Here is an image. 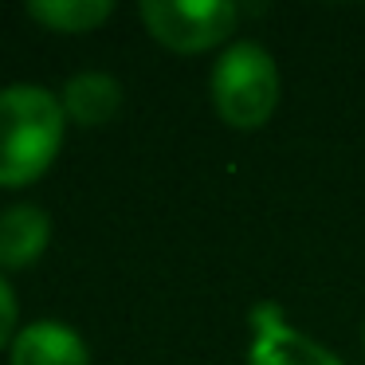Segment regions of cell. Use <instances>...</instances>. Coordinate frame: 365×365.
Instances as JSON below:
<instances>
[{"instance_id": "obj_1", "label": "cell", "mask_w": 365, "mask_h": 365, "mask_svg": "<svg viewBox=\"0 0 365 365\" xmlns=\"http://www.w3.org/2000/svg\"><path fill=\"white\" fill-rule=\"evenodd\" d=\"M63 103L48 87L16 83L0 91V185H28L63 145Z\"/></svg>"}, {"instance_id": "obj_2", "label": "cell", "mask_w": 365, "mask_h": 365, "mask_svg": "<svg viewBox=\"0 0 365 365\" xmlns=\"http://www.w3.org/2000/svg\"><path fill=\"white\" fill-rule=\"evenodd\" d=\"M212 103L228 126L259 130L279 103V67L267 48L240 40L216 59L212 71Z\"/></svg>"}, {"instance_id": "obj_6", "label": "cell", "mask_w": 365, "mask_h": 365, "mask_svg": "<svg viewBox=\"0 0 365 365\" xmlns=\"http://www.w3.org/2000/svg\"><path fill=\"white\" fill-rule=\"evenodd\" d=\"M51 240V220L36 205H12L0 212V267H28Z\"/></svg>"}, {"instance_id": "obj_5", "label": "cell", "mask_w": 365, "mask_h": 365, "mask_svg": "<svg viewBox=\"0 0 365 365\" xmlns=\"http://www.w3.org/2000/svg\"><path fill=\"white\" fill-rule=\"evenodd\" d=\"M12 365H91V354L71 326L32 322L12 338Z\"/></svg>"}, {"instance_id": "obj_8", "label": "cell", "mask_w": 365, "mask_h": 365, "mask_svg": "<svg viewBox=\"0 0 365 365\" xmlns=\"http://www.w3.org/2000/svg\"><path fill=\"white\" fill-rule=\"evenodd\" d=\"M110 0H32L28 4V16L56 32H91L103 20H110Z\"/></svg>"}, {"instance_id": "obj_7", "label": "cell", "mask_w": 365, "mask_h": 365, "mask_svg": "<svg viewBox=\"0 0 365 365\" xmlns=\"http://www.w3.org/2000/svg\"><path fill=\"white\" fill-rule=\"evenodd\" d=\"M122 106V87L118 79L103 71H83L67 79L63 87V114H71L79 126H106Z\"/></svg>"}, {"instance_id": "obj_9", "label": "cell", "mask_w": 365, "mask_h": 365, "mask_svg": "<svg viewBox=\"0 0 365 365\" xmlns=\"http://www.w3.org/2000/svg\"><path fill=\"white\" fill-rule=\"evenodd\" d=\"M16 294H12V287L0 279V346H9L12 338H16Z\"/></svg>"}, {"instance_id": "obj_3", "label": "cell", "mask_w": 365, "mask_h": 365, "mask_svg": "<svg viewBox=\"0 0 365 365\" xmlns=\"http://www.w3.org/2000/svg\"><path fill=\"white\" fill-rule=\"evenodd\" d=\"M142 20L158 43L173 51H208L236 28L232 0H145Z\"/></svg>"}, {"instance_id": "obj_4", "label": "cell", "mask_w": 365, "mask_h": 365, "mask_svg": "<svg viewBox=\"0 0 365 365\" xmlns=\"http://www.w3.org/2000/svg\"><path fill=\"white\" fill-rule=\"evenodd\" d=\"M252 365H341L322 341L294 330L275 302L252 307Z\"/></svg>"}]
</instances>
